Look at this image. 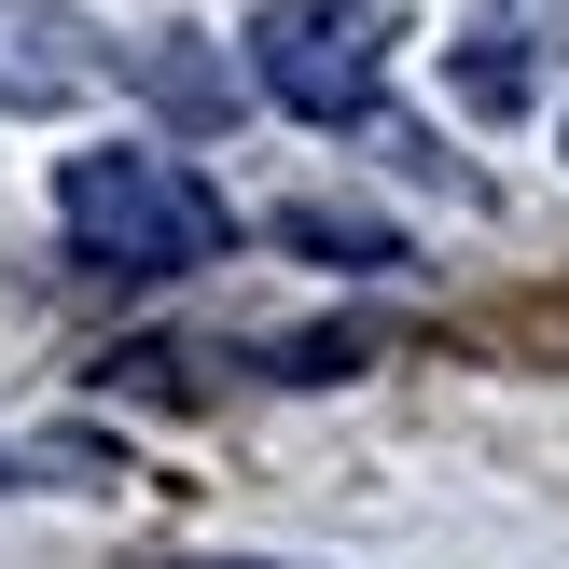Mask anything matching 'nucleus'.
<instances>
[{"mask_svg": "<svg viewBox=\"0 0 569 569\" xmlns=\"http://www.w3.org/2000/svg\"><path fill=\"white\" fill-rule=\"evenodd\" d=\"M56 222L98 278H194L222 250V194L194 181L181 153L153 139H111V153H70L56 167Z\"/></svg>", "mask_w": 569, "mask_h": 569, "instance_id": "obj_1", "label": "nucleus"}, {"mask_svg": "<svg viewBox=\"0 0 569 569\" xmlns=\"http://www.w3.org/2000/svg\"><path fill=\"white\" fill-rule=\"evenodd\" d=\"M250 83L306 126H361L389 83V14L376 0H264L250 14Z\"/></svg>", "mask_w": 569, "mask_h": 569, "instance_id": "obj_2", "label": "nucleus"}, {"mask_svg": "<svg viewBox=\"0 0 569 569\" xmlns=\"http://www.w3.org/2000/svg\"><path fill=\"white\" fill-rule=\"evenodd\" d=\"M528 70H542V56H528L515 28H472V42H459V98H472V111H515Z\"/></svg>", "mask_w": 569, "mask_h": 569, "instance_id": "obj_3", "label": "nucleus"}, {"mask_svg": "<svg viewBox=\"0 0 569 569\" xmlns=\"http://www.w3.org/2000/svg\"><path fill=\"white\" fill-rule=\"evenodd\" d=\"M139 83H153V98H167V111H194V126H209V111H222V98H237V83H222V70H209V56H139Z\"/></svg>", "mask_w": 569, "mask_h": 569, "instance_id": "obj_4", "label": "nucleus"}]
</instances>
